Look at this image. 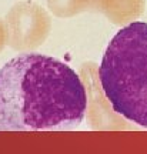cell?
<instances>
[{
  "instance_id": "obj_2",
  "label": "cell",
  "mask_w": 147,
  "mask_h": 154,
  "mask_svg": "<svg viewBox=\"0 0 147 154\" xmlns=\"http://www.w3.org/2000/svg\"><path fill=\"white\" fill-rule=\"evenodd\" d=\"M99 79L113 110L147 128V22H133L114 34Z\"/></svg>"
},
{
  "instance_id": "obj_1",
  "label": "cell",
  "mask_w": 147,
  "mask_h": 154,
  "mask_svg": "<svg viewBox=\"0 0 147 154\" xmlns=\"http://www.w3.org/2000/svg\"><path fill=\"white\" fill-rule=\"evenodd\" d=\"M86 111L84 84L55 57L23 53L0 69V131H67Z\"/></svg>"
}]
</instances>
